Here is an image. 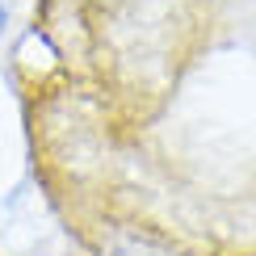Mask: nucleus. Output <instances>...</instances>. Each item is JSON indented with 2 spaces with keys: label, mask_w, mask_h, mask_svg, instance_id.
Masks as SVG:
<instances>
[{
  "label": "nucleus",
  "mask_w": 256,
  "mask_h": 256,
  "mask_svg": "<svg viewBox=\"0 0 256 256\" xmlns=\"http://www.w3.org/2000/svg\"><path fill=\"white\" fill-rule=\"evenodd\" d=\"M4 21H8V8H4V4H0V30H4Z\"/></svg>",
  "instance_id": "obj_1"
}]
</instances>
